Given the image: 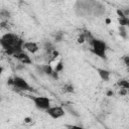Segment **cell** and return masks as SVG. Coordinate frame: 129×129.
I'll use <instances>...</instances> for the list:
<instances>
[{
    "label": "cell",
    "mask_w": 129,
    "mask_h": 129,
    "mask_svg": "<svg viewBox=\"0 0 129 129\" xmlns=\"http://www.w3.org/2000/svg\"><path fill=\"white\" fill-rule=\"evenodd\" d=\"M97 72H98V75L100 76V78H101L103 81L108 82V81L110 80V75H111V73H110L109 71H107V70H105V69H100V68H98V69H97Z\"/></svg>",
    "instance_id": "cell-8"
},
{
    "label": "cell",
    "mask_w": 129,
    "mask_h": 129,
    "mask_svg": "<svg viewBox=\"0 0 129 129\" xmlns=\"http://www.w3.org/2000/svg\"><path fill=\"white\" fill-rule=\"evenodd\" d=\"M88 41H90V44L92 47L91 48L92 52L95 55H97L98 57L105 59L106 58V51H107V44L103 40L95 38V37H92Z\"/></svg>",
    "instance_id": "cell-2"
},
{
    "label": "cell",
    "mask_w": 129,
    "mask_h": 129,
    "mask_svg": "<svg viewBox=\"0 0 129 129\" xmlns=\"http://www.w3.org/2000/svg\"><path fill=\"white\" fill-rule=\"evenodd\" d=\"M119 31H120V35L123 38H127V30H126V26H120L119 27Z\"/></svg>",
    "instance_id": "cell-13"
},
{
    "label": "cell",
    "mask_w": 129,
    "mask_h": 129,
    "mask_svg": "<svg viewBox=\"0 0 129 129\" xmlns=\"http://www.w3.org/2000/svg\"><path fill=\"white\" fill-rule=\"evenodd\" d=\"M118 21H119L120 26H127V25L129 24V19H128V17H119V18H118Z\"/></svg>",
    "instance_id": "cell-10"
},
{
    "label": "cell",
    "mask_w": 129,
    "mask_h": 129,
    "mask_svg": "<svg viewBox=\"0 0 129 129\" xmlns=\"http://www.w3.org/2000/svg\"><path fill=\"white\" fill-rule=\"evenodd\" d=\"M123 59H124V62H125V66H129V56H128V55H125Z\"/></svg>",
    "instance_id": "cell-20"
},
{
    "label": "cell",
    "mask_w": 129,
    "mask_h": 129,
    "mask_svg": "<svg viewBox=\"0 0 129 129\" xmlns=\"http://www.w3.org/2000/svg\"><path fill=\"white\" fill-rule=\"evenodd\" d=\"M62 70H63V63H62V61L60 60V61H58V62L56 63V66H55V68H54V71H55L56 73H60Z\"/></svg>",
    "instance_id": "cell-14"
},
{
    "label": "cell",
    "mask_w": 129,
    "mask_h": 129,
    "mask_svg": "<svg viewBox=\"0 0 129 129\" xmlns=\"http://www.w3.org/2000/svg\"><path fill=\"white\" fill-rule=\"evenodd\" d=\"M24 40L15 33L7 32L0 37V45L8 55H14L23 50Z\"/></svg>",
    "instance_id": "cell-1"
},
{
    "label": "cell",
    "mask_w": 129,
    "mask_h": 129,
    "mask_svg": "<svg viewBox=\"0 0 129 129\" xmlns=\"http://www.w3.org/2000/svg\"><path fill=\"white\" fill-rule=\"evenodd\" d=\"M85 40H86V37H85L84 33H82V34L78 37V42H79V43H84V42H85Z\"/></svg>",
    "instance_id": "cell-17"
},
{
    "label": "cell",
    "mask_w": 129,
    "mask_h": 129,
    "mask_svg": "<svg viewBox=\"0 0 129 129\" xmlns=\"http://www.w3.org/2000/svg\"><path fill=\"white\" fill-rule=\"evenodd\" d=\"M3 72H4V68H3L2 66H0V76L2 75V73H3Z\"/></svg>",
    "instance_id": "cell-21"
},
{
    "label": "cell",
    "mask_w": 129,
    "mask_h": 129,
    "mask_svg": "<svg viewBox=\"0 0 129 129\" xmlns=\"http://www.w3.org/2000/svg\"><path fill=\"white\" fill-rule=\"evenodd\" d=\"M121 90L119 91V95H121V96H125L126 94H127V89H123V88H120Z\"/></svg>",
    "instance_id": "cell-19"
},
{
    "label": "cell",
    "mask_w": 129,
    "mask_h": 129,
    "mask_svg": "<svg viewBox=\"0 0 129 129\" xmlns=\"http://www.w3.org/2000/svg\"><path fill=\"white\" fill-rule=\"evenodd\" d=\"M112 95H113V92H112V91L107 92V96H112Z\"/></svg>",
    "instance_id": "cell-22"
},
{
    "label": "cell",
    "mask_w": 129,
    "mask_h": 129,
    "mask_svg": "<svg viewBox=\"0 0 129 129\" xmlns=\"http://www.w3.org/2000/svg\"><path fill=\"white\" fill-rule=\"evenodd\" d=\"M45 113L52 119H59L64 116V110L60 106H50L45 110Z\"/></svg>",
    "instance_id": "cell-5"
},
{
    "label": "cell",
    "mask_w": 129,
    "mask_h": 129,
    "mask_svg": "<svg viewBox=\"0 0 129 129\" xmlns=\"http://www.w3.org/2000/svg\"><path fill=\"white\" fill-rule=\"evenodd\" d=\"M15 58H17L21 63H23V64H30L32 61H31V59H30V56L28 55V53L27 52H25L24 50H21V51H19V52H17L16 54H14L13 55Z\"/></svg>",
    "instance_id": "cell-6"
},
{
    "label": "cell",
    "mask_w": 129,
    "mask_h": 129,
    "mask_svg": "<svg viewBox=\"0 0 129 129\" xmlns=\"http://www.w3.org/2000/svg\"><path fill=\"white\" fill-rule=\"evenodd\" d=\"M62 92L63 93H73L74 92V86L71 84H67L62 87Z\"/></svg>",
    "instance_id": "cell-11"
},
{
    "label": "cell",
    "mask_w": 129,
    "mask_h": 129,
    "mask_svg": "<svg viewBox=\"0 0 129 129\" xmlns=\"http://www.w3.org/2000/svg\"><path fill=\"white\" fill-rule=\"evenodd\" d=\"M23 49L30 53H36L39 50V46L34 41H24L23 43Z\"/></svg>",
    "instance_id": "cell-7"
},
{
    "label": "cell",
    "mask_w": 129,
    "mask_h": 129,
    "mask_svg": "<svg viewBox=\"0 0 129 129\" xmlns=\"http://www.w3.org/2000/svg\"><path fill=\"white\" fill-rule=\"evenodd\" d=\"M7 83H8V85L12 86L17 91H23V92L33 91V88L27 83V81L25 79H23L22 77H19V76H14V77L9 78Z\"/></svg>",
    "instance_id": "cell-3"
},
{
    "label": "cell",
    "mask_w": 129,
    "mask_h": 129,
    "mask_svg": "<svg viewBox=\"0 0 129 129\" xmlns=\"http://www.w3.org/2000/svg\"><path fill=\"white\" fill-rule=\"evenodd\" d=\"M117 85L120 87V88H123V89H129V83L127 80H119L117 82Z\"/></svg>",
    "instance_id": "cell-9"
},
{
    "label": "cell",
    "mask_w": 129,
    "mask_h": 129,
    "mask_svg": "<svg viewBox=\"0 0 129 129\" xmlns=\"http://www.w3.org/2000/svg\"><path fill=\"white\" fill-rule=\"evenodd\" d=\"M29 99L33 102L34 106L39 109L45 111L48 107H50V99L45 96H28Z\"/></svg>",
    "instance_id": "cell-4"
},
{
    "label": "cell",
    "mask_w": 129,
    "mask_h": 129,
    "mask_svg": "<svg viewBox=\"0 0 129 129\" xmlns=\"http://www.w3.org/2000/svg\"><path fill=\"white\" fill-rule=\"evenodd\" d=\"M117 14H118V16L119 17H127V16H125V14H124V12H123V10H121V9H117Z\"/></svg>",
    "instance_id": "cell-18"
},
{
    "label": "cell",
    "mask_w": 129,
    "mask_h": 129,
    "mask_svg": "<svg viewBox=\"0 0 129 129\" xmlns=\"http://www.w3.org/2000/svg\"><path fill=\"white\" fill-rule=\"evenodd\" d=\"M67 109H68V111H69V112H71V114H72V115H74L75 117H79V116H80V114H79L75 109H72V107H69V106H68V107H67Z\"/></svg>",
    "instance_id": "cell-15"
},
{
    "label": "cell",
    "mask_w": 129,
    "mask_h": 129,
    "mask_svg": "<svg viewBox=\"0 0 129 129\" xmlns=\"http://www.w3.org/2000/svg\"><path fill=\"white\" fill-rule=\"evenodd\" d=\"M0 17L3 19H7L10 17V12L6 9H2V10H0Z\"/></svg>",
    "instance_id": "cell-12"
},
{
    "label": "cell",
    "mask_w": 129,
    "mask_h": 129,
    "mask_svg": "<svg viewBox=\"0 0 129 129\" xmlns=\"http://www.w3.org/2000/svg\"><path fill=\"white\" fill-rule=\"evenodd\" d=\"M62 37H63V34H62L61 32H57V33L55 34L54 39H55V41L59 42V41H61V40H62Z\"/></svg>",
    "instance_id": "cell-16"
}]
</instances>
